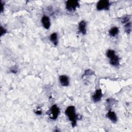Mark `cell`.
<instances>
[{
	"label": "cell",
	"instance_id": "obj_1",
	"mask_svg": "<svg viewBox=\"0 0 132 132\" xmlns=\"http://www.w3.org/2000/svg\"><path fill=\"white\" fill-rule=\"evenodd\" d=\"M65 114L72 123V127H74L76 124L77 115L76 113L75 107L73 106H68L65 110Z\"/></svg>",
	"mask_w": 132,
	"mask_h": 132
},
{
	"label": "cell",
	"instance_id": "obj_2",
	"mask_svg": "<svg viewBox=\"0 0 132 132\" xmlns=\"http://www.w3.org/2000/svg\"><path fill=\"white\" fill-rule=\"evenodd\" d=\"M79 2L77 0H68L65 3V8L70 11H73L79 7Z\"/></svg>",
	"mask_w": 132,
	"mask_h": 132
},
{
	"label": "cell",
	"instance_id": "obj_3",
	"mask_svg": "<svg viewBox=\"0 0 132 132\" xmlns=\"http://www.w3.org/2000/svg\"><path fill=\"white\" fill-rule=\"evenodd\" d=\"M110 3L107 0H101L98 2L96 5V9L98 10H108L110 7Z\"/></svg>",
	"mask_w": 132,
	"mask_h": 132
},
{
	"label": "cell",
	"instance_id": "obj_4",
	"mask_svg": "<svg viewBox=\"0 0 132 132\" xmlns=\"http://www.w3.org/2000/svg\"><path fill=\"white\" fill-rule=\"evenodd\" d=\"M50 111H51V116L50 117V119L54 120L57 119L60 112L58 107L56 105H52L50 109Z\"/></svg>",
	"mask_w": 132,
	"mask_h": 132
},
{
	"label": "cell",
	"instance_id": "obj_5",
	"mask_svg": "<svg viewBox=\"0 0 132 132\" xmlns=\"http://www.w3.org/2000/svg\"><path fill=\"white\" fill-rule=\"evenodd\" d=\"M102 96H103V93L101 89H98L96 90L95 93L92 95V99L94 102L96 103L101 100Z\"/></svg>",
	"mask_w": 132,
	"mask_h": 132
},
{
	"label": "cell",
	"instance_id": "obj_6",
	"mask_svg": "<svg viewBox=\"0 0 132 132\" xmlns=\"http://www.w3.org/2000/svg\"><path fill=\"white\" fill-rule=\"evenodd\" d=\"M41 23L46 29H48L51 26V22L50 19L47 15H43L41 19Z\"/></svg>",
	"mask_w": 132,
	"mask_h": 132
},
{
	"label": "cell",
	"instance_id": "obj_7",
	"mask_svg": "<svg viewBox=\"0 0 132 132\" xmlns=\"http://www.w3.org/2000/svg\"><path fill=\"white\" fill-rule=\"evenodd\" d=\"M106 117L113 123H116L118 118L116 113L114 111H112L111 109L109 110L108 112L106 114Z\"/></svg>",
	"mask_w": 132,
	"mask_h": 132
},
{
	"label": "cell",
	"instance_id": "obj_8",
	"mask_svg": "<svg viewBox=\"0 0 132 132\" xmlns=\"http://www.w3.org/2000/svg\"><path fill=\"white\" fill-rule=\"evenodd\" d=\"M59 78L60 83L62 86L67 87L69 85V78L67 75H61Z\"/></svg>",
	"mask_w": 132,
	"mask_h": 132
},
{
	"label": "cell",
	"instance_id": "obj_9",
	"mask_svg": "<svg viewBox=\"0 0 132 132\" xmlns=\"http://www.w3.org/2000/svg\"><path fill=\"white\" fill-rule=\"evenodd\" d=\"M79 32L82 35H85L86 34V22L85 21H81L78 24Z\"/></svg>",
	"mask_w": 132,
	"mask_h": 132
},
{
	"label": "cell",
	"instance_id": "obj_10",
	"mask_svg": "<svg viewBox=\"0 0 132 132\" xmlns=\"http://www.w3.org/2000/svg\"><path fill=\"white\" fill-rule=\"evenodd\" d=\"M110 63L113 66H118L119 65V57L116 54L109 59Z\"/></svg>",
	"mask_w": 132,
	"mask_h": 132
},
{
	"label": "cell",
	"instance_id": "obj_11",
	"mask_svg": "<svg viewBox=\"0 0 132 132\" xmlns=\"http://www.w3.org/2000/svg\"><path fill=\"white\" fill-rule=\"evenodd\" d=\"M119 32V29L117 27H112L109 30V34L110 37H114L116 36Z\"/></svg>",
	"mask_w": 132,
	"mask_h": 132
},
{
	"label": "cell",
	"instance_id": "obj_12",
	"mask_svg": "<svg viewBox=\"0 0 132 132\" xmlns=\"http://www.w3.org/2000/svg\"><path fill=\"white\" fill-rule=\"evenodd\" d=\"M49 39L55 45H57L58 44V36L56 32L52 33L49 37Z\"/></svg>",
	"mask_w": 132,
	"mask_h": 132
},
{
	"label": "cell",
	"instance_id": "obj_13",
	"mask_svg": "<svg viewBox=\"0 0 132 132\" xmlns=\"http://www.w3.org/2000/svg\"><path fill=\"white\" fill-rule=\"evenodd\" d=\"M125 31L127 34H130L131 32V22H127L125 25H124Z\"/></svg>",
	"mask_w": 132,
	"mask_h": 132
},
{
	"label": "cell",
	"instance_id": "obj_14",
	"mask_svg": "<svg viewBox=\"0 0 132 132\" xmlns=\"http://www.w3.org/2000/svg\"><path fill=\"white\" fill-rule=\"evenodd\" d=\"M115 55H116L115 51L112 50H109L106 52V56L109 59H110Z\"/></svg>",
	"mask_w": 132,
	"mask_h": 132
},
{
	"label": "cell",
	"instance_id": "obj_15",
	"mask_svg": "<svg viewBox=\"0 0 132 132\" xmlns=\"http://www.w3.org/2000/svg\"><path fill=\"white\" fill-rule=\"evenodd\" d=\"M129 18H130V16H125V17H124L122 19V21H121L122 23H125L126 22L127 23L128 22V21L129 20Z\"/></svg>",
	"mask_w": 132,
	"mask_h": 132
},
{
	"label": "cell",
	"instance_id": "obj_16",
	"mask_svg": "<svg viewBox=\"0 0 132 132\" xmlns=\"http://www.w3.org/2000/svg\"><path fill=\"white\" fill-rule=\"evenodd\" d=\"M7 32V30L3 27L2 26H1V36L2 37L3 35L5 34Z\"/></svg>",
	"mask_w": 132,
	"mask_h": 132
},
{
	"label": "cell",
	"instance_id": "obj_17",
	"mask_svg": "<svg viewBox=\"0 0 132 132\" xmlns=\"http://www.w3.org/2000/svg\"><path fill=\"white\" fill-rule=\"evenodd\" d=\"M94 72L91 70H86L85 73H84V75H92V74H93Z\"/></svg>",
	"mask_w": 132,
	"mask_h": 132
},
{
	"label": "cell",
	"instance_id": "obj_18",
	"mask_svg": "<svg viewBox=\"0 0 132 132\" xmlns=\"http://www.w3.org/2000/svg\"><path fill=\"white\" fill-rule=\"evenodd\" d=\"M1 11L2 12L3 11V10H4V3L2 1H1Z\"/></svg>",
	"mask_w": 132,
	"mask_h": 132
},
{
	"label": "cell",
	"instance_id": "obj_19",
	"mask_svg": "<svg viewBox=\"0 0 132 132\" xmlns=\"http://www.w3.org/2000/svg\"><path fill=\"white\" fill-rule=\"evenodd\" d=\"M35 112L37 114H38V115H40L42 114V111L41 110H37L36 111H35Z\"/></svg>",
	"mask_w": 132,
	"mask_h": 132
}]
</instances>
